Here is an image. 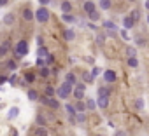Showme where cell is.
<instances>
[{
  "instance_id": "obj_1",
  "label": "cell",
  "mask_w": 149,
  "mask_h": 136,
  "mask_svg": "<svg viewBox=\"0 0 149 136\" xmlns=\"http://www.w3.org/2000/svg\"><path fill=\"white\" fill-rule=\"evenodd\" d=\"M26 54H28V42L26 40H19L16 44V47H14V58L16 59H21Z\"/></svg>"
},
{
  "instance_id": "obj_2",
  "label": "cell",
  "mask_w": 149,
  "mask_h": 136,
  "mask_svg": "<svg viewBox=\"0 0 149 136\" xmlns=\"http://www.w3.org/2000/svg\"><path fill=\"white\" fill-rule=\"evenodd\" d=\"M33 19H37L39 23H47L49 21V9L47 7H39L33 12Z\"/></svg>"
},
{
  "instance_id": "obj_3",
  "label": "cell",
  "mask_w": 149,
  "mask_h": 136,
  "mask_svg": "<svg viewBox=\"0 0 149 136\" xmlns=\"http://www.w3.org/2000/svg\"><path fill=\"white\" fill-rule=\"evenodd\" d=\"M72 89H74V87H72L70 84L63 82V84H61V86H60V87L56 89V96H58L60 100H67V98H68V96L72 94Z\"/></svg>"
},
{
  "instance_id": "obj_4",
  "label": "cell",
  "mask_w": 149,
  "mask_h": 136,
  "mask_svg": "<svg viewBox=\"0 0 149 136\" xmlns=\"http://www.w3.org/2000/svg\"><path fill=\"white\" fill-rule=\"evenodd\" d=\"M84 91H86V84L84 82H77L76 86H74V89H72V94H74V98H76L77 101H83Z\"/></svg>"
},
{
  "instance_id": "obj_5",
  "label": "cell",
  "mask_w": 149,
  "mask_h": 136,
  "mask_svg": "<svg viewBox=\"0 0 149 136\" xmlns=\"http://www.w3.org/2000/svg\"><path fill=\"white\" fill-rule=\"evenodd\" d=\"M39 101L42 103V105H46V106H49V108H53V110H56V108H60V101L53 96V98H47V96H39Z\"/></svg>"
},
{
  "instance_id": "obj_6",
  "label": "cell",
  "mask_w": 149,
  "mask_h": 136,
  "mask_svg": "<svg viewBox=\"0 0 149 136\" xmlns=\"http://www.w3.org/2000/svg\"><path fill=\"white\" fill-rule=\"evenodd\" d=\"M104 79H105V82H107V84H112V82H116L118 75H116V72H114V70H105V72H104Z\"/></svg>"
},
{
  "instance_id": "obj_7",
  "label": "cell",
  "mask_w": 149,
  "mask_h": 136,
  "mask_svg": "<svg viewBox=\"0 0 149 136\" xmlns=\"http://www.w3.org/2000/svg\"><path fill=\"white\" fill-rule=\"evenodd\" d=\"M65 110H67V113H68V119H70V122H76V115H77V112H76V108H74V105H65Z\"/></svg>"
},
{
  "instance_id": "obj_8",
  "label": "cell",
  "mask_w": 149,
  "mask_h": 136,
  "mask_svg": "<svg viewBox=\"0 0 149 136\" xmlns=\"http://www.w3.org/2000/svg\"><path fill=\"white\" fill-rule=\"evenodd\" d=\"M63 38H65L67 42H72L74 38H76V32H74L72 28H67V30H63Z\"/></svg>"
},
{
  "instance_id": "obj_9",
  "label": "cell",
  "mask_w": 149,
  "mask_h": 136,
  "mask_svg": "<svg viewBox=\"0 0 149 136\" xmlns=\"http://www.w3.org/2000/svg\"><path fill=\"white\" fill-rule=\"evenodd\" d=\"M9 51H11V42H9V40H6V42H2V44H0V58H2V56H6Z\"/></svg>"
},
{
  "instance_id": "obj_10",
  "label": "cell",
  "mask_w": 149,
  "mask_h": 136,
  "mask_svg": "<svg viewBox=\"0 0 149 136\" xmlns=\"http://www.w3.org/2000/svg\"><path fill=\"white\" fill-rule=\"evenodd\" d=\"M83 9H84V12H86V14H91V12H95V11H97V7H95V4L91 2V0H88V2H84Z\"/></svg>"
},
{
  "instance_id": "obj_11",
  "label": "cell",
  "mask_w": 149,
  "mask_h": 136,
  "mask_svg": "<svg viewBox=\"0 0 149 136\" xmlns=\"http://www.w3.org/2000/svg\"><path fill=\"white\" fill-rule=\"evenodd\" d=\"M109 100H111V98H107V96H98V100H97L95 103H97L100 108H107V106H109Z\"/></svg>"
},
{
  "instance_id": "obj_12",
  "label": "cell",
  "mask_w": 149,
  "mask_h": 136,
  "mask_svg": "<svg viewBox=\"0 0 149 136\" xmlns=\"http://www.w3.org/2000/svg\"><path fill=\"white\" fill-rule=\"evenodd\" d=\"M18 115H19V108H18V106H11L9 112H7V119H9V120H14Z\"/></svg>"
},
{
  "instance_id": "obj_13",
  "label": "cell",
  "mask_w": 149,
  "mask_h": 136,
  "mask_svg": "<svg viewBox=\"0 0 149 136\" xmlns=\"http://www.w3.org/2000/svg\"><path fill=\"white\" fill-rule=\"evenodd\" d=\"M65 82H67V84H70V86L74 87V86L77 84V77H76V73H72V72H70V73H67V77H65Z\"/></svg>"
},
{
  "instance_id": "obj_14",
  "label": "cell",
  "mask_w": 149,
  "mask_h": 136,
  "mask_svg": "<svg viewBox=\"0 0 149 136\" xmlns=\"http://www.w3.org/2000/svg\"><path fill=\"white\" fill-rule=\"evenodd\" d=\"M123 26H125V30H130V28L135 26V21L130 16H126V18H123Z\"/></svg>"
},
{
  "instance_id": "obj_15",
  "label": "cell",
  "mask_w": 149,
  "mask_h": 136,
  "mask_svg": "<svg viewBox=\"0 0 149 136\" xmlns=\"http://www.w3.org/2000/svg\"><path fill=\"white\" fill-rule=\"evenodd\" d=\"M21 16H23L25 21H32V19H33V11L26 7V9H23V14H21Z\"/></svg>"
},
{
  "instance_id": "obj_16",
  "label": "cell",
  "mask_w": 149,
  "mask_h": 136,
  "mask_svg": "<svg viewBox=\"0 0 149 136\" xmlns=\"http://www.w3.org/2000/svg\"><path fill=\"white\" fill-rule=\"evenodd\" d=\"M111 91H112V87H98V96H107V98H111Z\"/></svg>"
},
{
  "instance_id": "obj_17",
  "label": "cell",
  "mask_w": 149,
  "mask_h": 136,
  "mask_svg": "<svg viewBox=\"0 0 149 136\" xmlns=\"http://www.w3.org/2000/svg\"><path fill=\"white\" fill-rule=\"evenodd\" d=\"M70 11H72V4L67 2V0H65V2H61V12L63 14H70Z\"/></svg>"
},
{
  "instance_id": "obj_18",
  "label": "cell",
  "mask_w": 149,
  "mask_h": 136,
  "mask_svg": "<svg viewBox=\"0 0 149 136\" xmlns=\"http://www.w3.org/2000/svg\"><path fill=\"white\" fill-rule=\"evenodd\" d=\"M47 54H49V51H47V49H46L44 45H40V47L37 49V56H39V58L46 59V58H47Z\"/></svg>"
},
{
  "instance_id": "obj_19",
  "label": "cell",
  "mask_w": 149,
  "mask_h": 136,
  "mask_svg": "<svg viewBox=\"0 0 149 136\" xmlns=\"http://www.w3.org/2000/svg\"><path fill=\"white\" fill-rule=\"evenodd\" d=\"M26 96H28V100H30V101H39V96H40V94H39L35 89H30Z\"/></svg>"
},
{
  "instance_id": "obj_20",
  "label": "cell",
  "mask_w": 149,
  "mask_h": 136,
  "mask_svg": "<svg viewBox=\"0 0 149 136\" xmlns=\"http://www.w3.org/2000/svg\"><path fill=\"white\" fill-rule=\"evenodd\" d=\"M39 75H40V77H44V79H46V77H49V75H51L49 66H42V68H39Z\"/></svg>"
},
{
  "instance_id": "obj_21",
  "label": "cell",
  "mask_w": 149,
  "mask_h": 136,
  "mask_svg": "<svg viewBox=\"0 0 149 136\" xmlns=\"http://www.w3.org/2000/svg\"><path fill=\"white\" fill-rule=\"evenodd\" d=\"M74 108H76V112H77V113H84V110H86V105H84L83 101H77L76 105H74Z\"/></svg>"
},
{
  "instance_id": "obj_22",
  "label": "cell",
  "mask_w": 149,
  "mask_h": 136,
  "mask_svg": "<svg viewBox=\"0 0 149 136\" xmlns=\"http://www.w3.org/2000/svg\"><path fill=\"white\" fill-rule=\"evenodd\" d=\"M104 28H107L109 32H118V28H116L114 21H104Z\"/></svg>"
},
{
  "instance_id": "obj_23",
  "label": "cell",
  "mask_w": 149,
  "mask_h": 136,
  "mask_svg": "<svg viewBox=\"0 0 149 136\" xmlns=\"http://www.w3.org/2000/svg\"><path fill=\"white\" fill-rule=\"evenodd\" d=\"M128 16H130V18H132V19H133V21L137 23V21L140 19V11H139V9H133V11H132V12H130Z\"/></svg>"
},
{
  "instance_id": "obj_24",
  "label": "cell",
  "mask_w": 149,
  "mask_h": 136,
  "mask_svg": "<svg viewBox=\"0 0 149 136\" xmlns=\"http://www.w3.org/2000/svg\"><path fill=\"white\" fill-rule=\"evenodd\" d=\"M4 23H6L7 26L14 25V14H6V16H4Z\"/></svg>"
},
{
  "instance_id": "obj_25",
  "label": "cell",
  "mask_w": 149,
  "mask_h": 136,
  "mask_svg": "<svg viewBox=\"0 0 149 136\" xmlns=\"http://www.w3.org/2000/svg\"><path fill=\"white\" fill-rule=\"evenodd\" d=\"M25 82H26V84H32V82H35V73H32V72H26V73H25Z\"/></svg>"
},
{
  "instance_id": "obj_26",
  "label": "cell",
  "mask_w": 149,
  "mask_h": 136,
  "mask_svg": "<svg viewBox=\"0 0 149 136\" xmlns=\"http://www.w3.org/2000/svg\"><path fill=\"white\" fill-rule=\"evenodd\" d=\"M56 94V89L53 87V86H46V94L44 96H47V98H53Z\"/></svg>"
},
{
  "instance_id": "obj_27",
  "label": "cell",
  "mask_w": 149,
  "mask_h": 136,
  "mask_svg": "<svg viewBox=\"0 0 149 136\" xmlns=\"http://www.w3.org/2000/svg\"><path fill=\"white\" fill-rule=\"evenodd\" d=\"M84 105H86V108H88V110H95V108H97V103H95V100H91V98H88Z\"/></svg>"
},
{
  "instance_id": "obj_28",
  "label": "cell",
  "mask_w": 149,
  "mask_h": 136,
  "mask_svg": "<svg viewBox=\"0 0 149 136\" xmlns=\"http://www.w3.org/2000/svg\"><path fill=\"white\" fill-rule=\"evenodd\" d=\"M100 9H104V11H109L111 9V0H100Z\"/></svg>"
},
{
  "instance_id": "obj_29",
  "label": "cell",
  "mask_w": 149,
  "mask_h": 136,
  "mask_svg": "<svg viewBox=\"0 0 149 136\" xmlns=\"http://www.w3.org/2000/svg\"><path fill=\"white\" fill-rule=\"evenodd\" d=\"M61 19H63L65 23H76V18H74L72 14H63V16H61Z\"/></svg>"
},
{
  "instance_id": "obj_30",
  "label": "cell",
  "mask_w": 149,
  "mask_h": 136,
  "mask_svg": "<svg viewBox=\"0 0 149 136\" xmlns=\"http://www.w3.org/2000/svg\"><path fill=\"white\" fill-rule=\"evenodd\" d=\"M35 120H37V124H39L40 127H44V126H46V117H42V113H39Z\"/></svg>"
},
{
  "instance_id": "obj_31",
  "label": "cell",
  "mask_w": 149,
  "mask_h": 136,
  "mask_svg": "<svg viewBox=\"0 0 149 136\" xmlns=\"http://www.w3.org/2000/svg\"><path fill=\"white\" fill-rule=\"evenodd\" d=\"M6 66H7V70H11V72H14V70H16V61H13V59H9V61L6 63Z\"/></svg>"
},
{
  "instance_id": "obj_32",
  "label": "cell",
  "mask_w": 149,
  "mask_h": 136,
  "mask_svg": "<svg viewBox=\"0 0 149 136\" xmlns=\"http://www.w3.org/2000/svg\"><path fill=\"white\" fill-rule=\"evenodd\" d=\"M44 63H46V66H51V65L54 63V56H53V54H47V58L44 59Z\"/></svg>"
},
{
  "instance_id": "obj_33",
  "label": "cell",
  "mask_w": 149,
  "mask_h": 136,
  "mask_svg": "<svg viewBox=\"0 0 149 136\" xmlns=\"http://www.w3.org/2000/svg\"><path fill=\"white\" fill-rule=\"evenodd\" d=\"M128 66H132V68H137V66H139V61H137V58H128Z\"/></svg>"
},
{
  "instance_id": "obj_34",
  "label": "cell",
  "mask_w": 149,
  "mask_h": 136,
  "mask_svg": "<svg viewBox=\"0 0 149 136\" xmlns=\"http://www.w3.org/2000/svg\"><path fill=\"white\" fill-rule=\"evenodd\" d=\"M83 80H84V84H90V82H93V77H91L88 72H84V73H83Z\"/></svg>"
},
{
  "instance_id": "obj_35",
  "label": "cell",
  "mask_w": 149,
  "mask_h": 136,
  "mask_svg": "<svg viewBox=\"0 0 149 136\" xmlns=\"http://www.w3.org/2000/svg\"><path fill=\"white\" fill-rule=\"evenodd\" d=\"M88 18H90V21H98L100 19V14L95 11V12H91V14H88Z\"/></svg>"
},
{
  "instance_id": "obj_36",
  "label": "cell",
  "mask_w": 149,
  "mask_h": 136,
  "mask_svg": "<svg viewBox=\"0 0 149 136\" xmlns=\"http://www.w3.org/2000/svg\"><path fill=\"white\" fill-rule=\"evenodd\" d=\"M135 52H137L135 47H126V56L128 58H135Z\"/></svg>"
},
{
  "instance_id": "obj_37",
  "label": "cell",
  "mask_w": 149,
  "mask_h": 136,
  "mask_svg": "<svg viewBox=\"0 0 149 136\" xmlns=\"http://www.w3.org/2000/svg\"><path fill=\"white\" fill-rule=\"evenodd\" d=\"M35 134H37V136H47V131H46L44 127H37V129H35Z\"/></svg>"
},
{
  "instance_id": "obj_38",
  "label": "cell",
  "mask_w": 149,
  "mask_h": 136,
  "mask_svg": "<svg viewBox=\"0 0 149 136\" xmlns=\"http://www.w3.org/2000/svg\"><path fill=\"white\" fill-rule=\"evenodd\" d=\"M100 73H102V70H100V68H98V66H95V68H93V70H91V73H90V75H91V77L95 79V77H97V75H100Z\"/></svg>"
},
{
  "instance_id": "obj_39",
  "label": "cell",
  "mask_w": 149,
  "mask_h": 136,
  "mask_svg": "<svg viewBox=\"0 0 149 136\" xmlns=\"http://www.w3.org/2000/svg\"><path fill=\"white\" fill-rule=\"evenodd\" d=\"M86 120V115L84 113H77L76 115V122H84Z\"/></svg>"
},
{
  "instance_id": "obj_40",
  "label": "cell",
  "mask_w": 149,
  "mask_h": 136,
  "mask_svg": "<svg viewBox=\"0 0 149 136\" xmlns=\"http://www.w3.org/2000/svg\"><path fill=\"white\" fill-rule=\"evenodd\" d=\"M137 45L144 47V45H146V38H144V37H137Z\"/></svg>"
},
{
  "instance_id": "obj_41",
  "label": "cell",
  "mask_w": 149,
  "mask_h": 136,
  "mask_svg": "<svg viewBox=\"0 0 149 136\" xmlns=\"http://www.w3.org/2000/svg\"><path fill=\"white\" fill-rule=\"evenodd\" d=\"M35 65H37L39 68H42V66H46V63H44V59H42V58H37V59H35Z\"/></svg>"
},
{
  "instance_id": "obj_42",
  "label": "cell",
  "mask_w": 149,
  "mask_h": 136,
  "mask_svg": "<svg viewBox=\"0 0 149 136\" xmlns=\"http://www.w3.org/2000/svg\"><path fill=\"white\" fill-rule=\"evenodd\" d=\"M135 106L142 110V108H144V100H142V98H139V100H137V103H135Z\"/></svg>"
},
{
  "instance_id": "obj_43",
  "label": "cell",
  "mask_w": 149,
  "mask_h": 136,
  "mask_svg": "<svg viewBox=\"0 0 149 136\" xmlns=\"http://www.w3.org/2000/svg\"><path fill=\"white\" fill-rule=\"evenodd\" d=\"M7 82H9V84H11V86H14V82H16V75H14V73H13V75H11V77H9V79H7Z\"/></svg>"
},
{
  "instance_id": "obj_44",
  "label": "cell",
  "mask_w": 149,
  "mask_h": 136,
  "mask_svg": "<svg viewBox=\"0 0 149 136\" xmlns=\"http://www.w3.org/2000/svg\"><path fill=\"white\" fill-rule=\"evenodd\" d=\"M97 42H98L100 45H104V42H105V37H104V35H100V37H97Z\"/></svg>"
},
{
  "instance_id": "obj_45",
  "label": "cell",
  "mask_w": 149,
  "mask_h": 136,
  "mask_svg": "<svg viewBox=\"0 0 149 136\" xmlns=\"http://www.w3.org/2000/svg\"><path fill=\"white\" fill-rule=\"evenodd\" d=\"M51 2V0H39V4H40V7H46L47 4Z\"/></svg>"
},
{
  "instance_id": "obj_46",
  "label": "cell",
  "mask_w": 149,
  "mask_h": 136,
  "mask_svg": "<svg viewBox=\"0 0 149 136\" xmlns=\"http://www.w3.org/2000/svg\"><path fill=\"white\" fill-rule=\"evenodd\" d=\"M121 37H123L125 40H128V33H126V30H121Z\"/></svg>"
},
{
  "instance_id": "obj_47",
  "label": "cell",
  "mask_w": 149,
  "mask_h": 136,
  "mask_svg": "<svg viewBox=\"0 0 149 136\" xmlns=\"http://www.w3.org/2000/svg\"><path fill=\"white\" fill-rule=\"evenodd\" d=\"M114 136H126V133H125V131H121V129H119V131H116V134H114Z\"/></svg>"
},
{
  "instance_id": "obj_48",
  "label": "cell",
  "mask_w": 149,
  "mask_h": 136,
  "mask_svg": "<svg viewBox=\"0 0 149 136\" xmlns=\"http://www.w3.org/2000/svg\"><path fill=\"white\" fill-rule=\"evenodd\" d=\"M9 4V0H0V7H6Z\"/></svg>"
},
{
  "instance_id": "obj_49",
  "label": "cell",
  "mask_w": 149,
  "mask_h": 136,
  "mask_svg": "<svg viewBox=\"0 0 149 136\" xmlns=\"http://www.w3.org/2000/svg\"><path fill=\"white\" fill-rule=\"evenodd\" d=\"M11 136H18V133H16V131L13 129V131H11Z\"/></svg>"
},
{
  "instance_id": "obj_50",
  "label": "cell",
  "mask_w": 149,
  "mask_h": 136,
  "mask_svg": "<svg viewBox=\"0 0 149 136\" xmlns=\"http://www.w3.org/2000/svg\"><path fill=\"white\" fill-rule=\"evenodd\" d=\"M146 7H147V9H149V0H147V2H146Z\"/></svg>"
},
{
  "instance_id": "obj_51",
  "label": "cell",
  "mask_w": 149,
  "mask_h": 136,
  "mask_svg": "<svg viewBox=\"0 0 149 136\" xmlns=\"http://www.w3.org/2000/svg\"><path fill=\"white\" fill-rule=\"evenodd\" d=\"M147 23H149V14H147Z\"/></svg>"
},
{
  "instance_id": "obj_52",
  "label": "cell",
  "mask_w": 149,
  "mask_h": 136,
  "mask_svg": "<svg viewBox=\"0 0 149 136\" xmlns=\"http://www.w3.org/2000/svg\"><path fill=\"white\" fill-rule=\"evenodd\" d=\"M128 2H135V0H128Z\"/></svg>"
},
{
  "instance_id": "obj_53",
  "label": "cell",
  "mask_w": 149,
  "mask_h": 136,
  "mask_svg": "<svg viewBox=\"0 0 149 136\" xmlns=\"http://www.w3.org/2000/svg\"><path fill=\"white\" fill-rule=\"evenodd\" d=\"M98 2H100V0H98Z\"/></svg>"
}]
</instances>
